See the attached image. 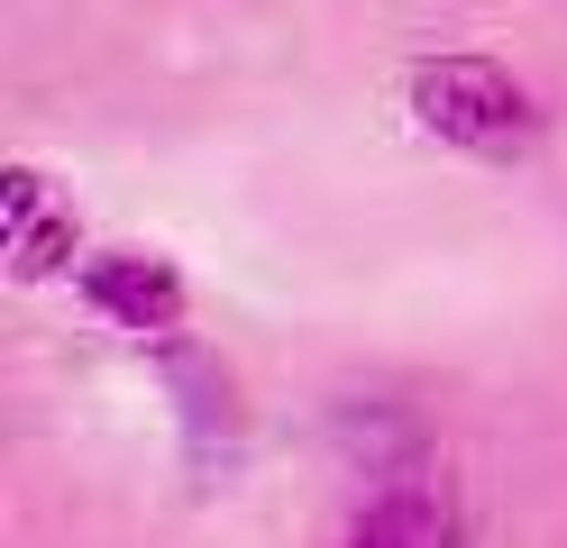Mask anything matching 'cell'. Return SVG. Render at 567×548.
<instances>
[{"mask_svg":"<svg viewBox=\"0 0 567 548\" xmlns=\"http://www.w3.org/2000/svg\"><path fill=\"white\" fill-rule=\"evenodd\" d=\"M412 120L449 146H467V156H513V146H530L540 110L494 55H431L412 64Z\"/></svg>","mask_w":567,"mask_h":548,"instance_id":"6da1fadb","label":"cell"},{"mask_svg":"<svg viewBox=\"0 0 567 548\" xmlns=\"http://www.w3.org/2000/svg\"><path fill=\"white\" fill-rule=\"evenodd\" d=\"M74 283L111 329H128V339H174V329H184V275H174L165 256H147V247H101V256H83Z\"/></svg>","mask_w":567,"mask_h":548,"instance_id":"7a4b0ae2","label":"cell"},{"mask_svg":"<svg viewBox=\"0 0 567 548\" xmlns=\"http://www.w3.org/2000/svg\"><path fill=\"white\" fill-rule=\"evenodd\" d=\"M0 256H10L19 283H47L74 266V201H55L38 165L0 174Z\"/></svg>","mask_w":567,"mask_h":548,"instance_id":"3957f363","label":"cell"},{"mask_svg":"<svg viewBox=\"0 0 567 548\" xmlns=\"http://www.w3.org/2000/svg\"><path fill=\"white\" fill-rule=\"evenodd\" d=\"M348 548H457V511L431 475H384L348 521Z\"/></svg>","mask_w":567,"mask_h":548,"instance_id":"277c9868","label":"cell"}]
</instances>
